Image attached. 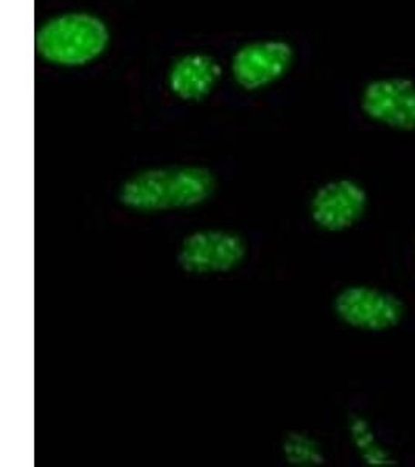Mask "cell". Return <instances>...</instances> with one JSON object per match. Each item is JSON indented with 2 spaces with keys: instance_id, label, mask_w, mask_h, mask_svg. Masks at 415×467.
Here are the masks:
<instances>
[{
  "instance_id": "obj_2",
  "label": "cell",
  "mask_w": 415,
  "mask_h": 467,
  "mask_svg": "<svg viewBox=\"0 0 415 467\" xmlns=\"http://www.w3.org/2000/svg\"><path fill=\"white\" fill-rule=\"evenodd\" d=\"M111 30L89 11H67L41 24L35 36L39 58L58 67H83L106 54Z\"/></svg>"
},
{
  "instance_id": "obj_5",
  "label": "cell",
  "mask_w": 415,
  "mask_h": 467,
  "mask_svg": "<svg viewBox=\"0 0 415 467\" xmlns=\"http://www.w3.org/2000/svg\"><path fill=\"white\" fill-rule=\"evenodd\" d=\"M369 207V193L351 178L327 181L309 198V213L316 228L329 234L344 233L361 222Z\"/></svg>"
},
{
  "instance_id": "obj_4",
  "label": "cell",
  "mask_w": 415,
  "mask_h": 467,
  "mask_svg": "<svg viewBox=\"0 0 415 467\" xmlns=\"http://www.w3.org/2000/svg\"><path fill=\"white\" fill-rule=\"evenodd\" d=\"M248 255L240 234L224 229H201L187 235L177 251V264L193 276L221 275L238 268Z\"/></svg>"
},
{
  "instance_id": "obj_10",
  "label": "cell",
  "mask_w": 415,
  "mask_h": 467,
  "mask_svg": "<svg viewBox=\"0 0 415 467\" xmlns=\"http://www.w3.org/2000/svg\"><path fill=\"white\" fill-rule=\"evenodd\" d=\"M282 451L288 464L293 466L316 467L325 462L319 442L304 431L288 433L283 440Z\"/></svg>"
},
{
  "instance_id": "obj_6",
  "label": "cell",
  "mask_w": 415,
  "mask_h": 467,
  "mask_svg": "<svg viewBox=\"0 0 415 467\" xmlns=\"http://www.w3.org/2000/svg\"><path fill=\"white\" fill-rule=\"evenodd\" d=\"M294 58V47L285 39H261L245 44L235 52L230 74L241 89L256 92L283 78Z\"/></svg>"
},
{
  "instance_id": "obj_1",
  "label": "cell",
  "mask_w": 415,
  "mask_h": 467,
  "mask_svg": "<svg viewBox=\"0 0 415 467\" xmlns=\"http://www.w3.org/2000/svg\"><path fill=\"white\" fill-rule=\"evenodd\" d=\"M215 187V175L201 165L156 167L125 181L118 191V202L137 213L186 211L208 202Z\"/></svg>"
},
{
  "instance_id": "obj_7",
  "label": "cell",
  "mask_w": 415,
  "mask_h": 467,
  "mask_svg": "<svg viewBox=\"0 0 415 467\" xmlns=\"http://www.w3.org/2000/svg\"><path fill=\"white\" fill-rule=\"evenodd\" d=\"M361 111L372 122L415 133V81L406 77L377 78L361 94Z\"/></svg>"
},
{
  "instance_id": "obj_9",
  "label": "cell",
  "mask_w": 415,
  "mask_h": 467,
  "mask_svg": "<svg viewBox=\"0 0 415 467\" xmlns=\"http://www.w3.org/2000/svg\"><path fill=\"white\" fill-rule=\"evenodd\" d=\"M347 429L351 444L357 449L358 455L366 466L392 467L399 464L394 453L379 440L370 420L366 416L353 414L349 420Z\"/></svg>"
},
{
  "instance_id": "obj_3",
  "label": "cell",
  "mask_w": 415,
  "mask_h": 467,
  "mask_svg": "<svg viewBox=\"0 0 415 467\" xmlns=\"http://www.w3.org/2000/svg\"><path fill=\"white\" fill-rule=\"evenodd\" d=\"M333 314L350 329L383 334L405 321L403 297L386 288L353 284L342 288L333 299Z\"/></svg>"
},
{
  "instance_id": "obj_8",
  "label": "cell",
  "mask_w": 415,
  "mask_h": 467,
  "mask_svg": "<svg viewBox=\"0 0 415 467\" xmlns=\"http://www.w3.org/2000/svg\"><path fill=\"white\" fill-rule=\"evenodd\" d=\"M223 75L218 59L206 52H188L170 64L167 86L182 101H203L212 94Z\"/></svg>"
}]
</instances>
